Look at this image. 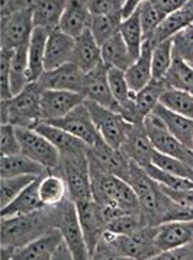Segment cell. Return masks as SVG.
<instances>
[{
	"label": "cell",
	"mask_w": 193,
	"mask_h": 260,
	"mask_svg": "<svg viewBox=\"0 0 193 260\" xmlns=\"http://www.w3.org/2000/svg\"><path fill=\"white\" fill-rule=\"evenodd\" d=\"M54 227L55 207H45L25 215L2 218V247H10L15 251Z\"/></svg>",
	"instance_id": "1"
},
{
	"label": "cell",
	"mask_w": 193,
	"mask_h": 260,
	"mask_svg": "<svg viewBox=\"0 0 193 260\" xmlns=\"http://www.w3.org/2000/svg\"><path fill=\"white\" fill-rule=\"evenodd\" d=\"M90 176L93 199L98 205L111 207L125 214L142 212L140 201L126 180L91 167Z\"/></svg>",
	"instance_id": "2"
},
{
	"label": "cell",
	"mask_w": 193,
	"mask_h": 260,
	"mask_svg": "<svg viewBox=\"0 0 193 260\" xmlns=\"http://www.w3.org/2000/svg\"><path fill=\"white\" fill-rule=\"evenodd\" d=\"M0 29V47L5 50H18L29 44L35 29L32 2H3Z\"/></svg>",
	"instance_id": "3"
},
{
	"label": "cell",
	"mask_w": 193,
	"mask_h": 260,
	"mask_svg": "<svg viewBox=\"0 0 193 260\" xmlns=\"http://www.w3.org/2000/svg\"><path fill=\"white\" fill-rule=\"evenodd\" d=\"M52 173L60 175L66 180L69 198L76 205L93 201L90 165L87 158V151L61 154L60 165Z\"/></svg>",
	"instance_id": "4"
},
{
	"label": "cell",
	"mask_w": 193,
	"mask_h": 260,
	"mask_svg": "<svg viewBox=\"0 0 193 260\" xmlns=\"http://www.w3.org/2000/svg\"><path fill=\"white\" fill-rule=\"evenodd\" d=\"M41 94L38 82L29 83L20 93L2 101V125L35 128L41 122Z\"/></svg>",
	"instance_id": "5"
},
{
	"label": "cell",
	"mask_w": 193,
	"mask_h": 260,
	"mask_svg": "<svg viewBox=\"0 0 193 260\" xmlns=\"http://www.w3.org/2000/svg\"><path fill=\"white\" fill-rule=\"evenodd\" d=\"M55 229L60 230L62 239L70 247L73 259H90L77 208L70 198L55 207Z\"/></svg>",
	"instance_id": "6"
},
{
	"label": "cell",
	"mask_w": 193,
	"mask_h": 260,
	"mask_svg": "<svg viewBox=\"0 0 193 260\" xmlns=\"http://www.w3.org/2000/svg\"><path fill=\"white\" fill-rule=\"evenodd\" d=\"M86 105L90 111L93 122L96 125L102 138L105 140V143H108L116 150H121L126 141V137L132 124L125 121V118L121 114L108 109L105 106H101L90 101H86Z\"/></svg>",
	"instance_id": "7"
},
{
	"label": "cell",
	"mask_w": 193,
	"mask_h": 260,
	"mask_svg": "<svg viewBox=\"0 0 193 260\" xmlns=\"http://www.w3.org/2000/svg\"><path fill=\"white\" fill-rule=\"evenodd\" d=\"M16 134L20 144V153L40 163L41 166L54 172L60 165L61 153L57 147L34 128L16 126Z\"/></svg>",
	"instance_id": "8"
},
{
	"label": "cell",
	"mask_w": 193,
	"mask_h": 260,
	"mask_svg": "<svg viewBox=\"0 0 193 260\" xmlns=\"http://www.w3.org/2000/svg\"><path fill=\"white\" fill-rule=\"evenodd\" d=\"M144 128L147 136L151 141L152 147L163 154L172 156L174 158L183 160L184 163L193 167V151L182 144L177 138L170 134V131L163 124V121L157 115L150 114L144 118Z\"/></svg>",
	"instance_id": "9"
},
{
	"label": "cell",
	"mask_w": 193,
	"mask_h": 260,
	"mask_svg": "<svg viewBox=\"0 0 193 260\" xmlns=\"http://www.w3.org/2000/svg\"><path fill=\"white\" fill-rule=\"evenodd\" d=\"M87 158L91 169H98L105 173L121 177L123 180L128 179L131 160L121 150H116L105 143L103 138L93 147L87 148Z\"/></svg>",
	"instance_id": "10"
},
{
	"label": "cell",
	"mask_w": 193,
	"mask_h": 260,
	"mask_svg": "<svg viewBox=\"0 0 193 260\" xmlns=\"http://www.w3.org/2000/svg\"><path fill=\"white\" fill-rule=\"evenodd\" d=\"M47 124L58 126L61 129L67 131L69 134L83 141L87 147H93L102 138L96 125L93 122V118H91L90 111H89L86 102L79 105L76 109H73L70 114H67L64 118L57 119V121H51Z\"/></svg>",
	"instance_id": "11"
},
{
	"label": "cell",
	"mask_w": 193,
	"mask_h": 260,
	"mask_svg": "<svg viewBox=\"0 0 193 260\" xmlns=\"http://www.w3.org/2000/svg\"><path fill=\"white\" fill-rule=\"evenodd\" d=\"M84 94L67 90H42L41 94V122H51L64 118L84 104Z\"/></svg>",
	"instance_id": "12"
},
{
	"label": "cell",
	"mask_w": 193,
	"mask_h": 260,
	"mask_svg": "<svg viewBox=\"0 0 193 260\" xmlns=\"http://www.w3.org/2000/svg\"><path fill=\"white\" fill-rule=\"evenodd\" d=\"M193 241V221H170L155 225L154 244L157 256L187 246Z\"/></svg>",
	"instance_id": "13"
},
{
	"label": "cell",
	"mask_w": 193,
	"mask_h": 260,
	"mask_svg": "<svg viewBox=\"0 0 193 260\" xmlns=\"http://www.w3.org/2000/svg\"><path fill=\"white\" fill-rule=\"evenodd\" d=\"M86 73H83L77 66L69 62L55 70L44 72L38 80L42 90H67L83 94Z\"/></svg>",
	"instance_id": "14"
},
{
	"label": "cell",
	"mask_w": 193,
	"mask_h": 260,
	"mask_svg": "<svg viewBox=\"0 0 193 260\" xmlns=\"http://www.w3.org/2000/svg\"><path fill=\"white\" fill-rule=\"evenodd\" d=\"M76 208H77L81 230H83L84 240H86L87 251H89V256L91 259L94 256L98 244H99L102 236L106 230V222L102 217L99 205L94 202V199L89 201V202L79 204V205H76Z\"/></svg>",
	"instance_id": "15"
},
{
	"label": "cell",
	"mask_w": 193,
	"mask_h": 260,
	"mask_svg": "<svg viewBox=\"0 0 193 260\" xmlns=\"http://www.w3.org/2000/svg\"><path fill=\"white\" fill-rule=\"evenodd\" d=\"M83 94H84L86 101L105 106L115 112L119 111V105L115 101L109 83H108V67L103 62L99 67H96L93 72L86 74Z\"/></svg>",
	"instance_id": "16"
},
{
	"label": "cell",
	"mask_w": 193,
	"mask_h": 260,
	"mask_svg": "<svg viewBox=\"0 0 193 260\" xmlns=\"http://www.w3.org/2000/svg\"><path fill=\"white\" fill-rule=\"evenodd\" d=\"M121 151L130 160L135 161L141 167L151 163L152 154L155 148L152 147L150 138L147 136V131L144 128V122L132 124L131 129L128 133L126 141L122 146Z\"/></svg>",
	"instance_id": "17"
},
{
	"label": "cell",
	"mask_w": 193,
	"mask_h": 260,
	"mask_svg": "<svg viewBox=\"0 0 193 260\" xmlns=\"http://www.w3.org/2000/svg\"><path fill=\"white\" fill-rule=\"evenodd\" d=\"M91 18L93 16L87 9L86 2L71 0L66 3L58 29L76 40L90 29Z\"/></svg>",
	"instance_id": "18"
},
{
	"label": "cell",
	"mask_w": 193,
	"mask_h": 260,
	"mask_svg": "<svg viewBox=\"0 0 193 260\" xmlns=\"http://www.w3.org/2000/svg\"><path fill=\"white\" fill-rule=\"evenodd\" d=\"M61 241H62V236L60 230L54 227L47 233H44L38 239L32 240L26 246L15 250L12 259L51 260Z\"/></svg>",
	"instance_id": "19"
},
{
	"label": "cell",
	"mask_w": 193,
	"mask_h": 260,
	"mask_svg": "<svg viewBox=\"0 0 193 260\" xmlns=\"http://www.w3.org/2000/svg\"><path fill=\"white\" fill-rule=\"evenodd\" d=\"M73 51H74V38L66 35L60 29L51 32L45 48V60H44L45 72L55 70L61 66L71 62Z\"/></svg>",
	"instance_id": "20"
},
{
	"label": "cell",
	"mask_w": 193,
	"mask_h": 260,
	"mask_svg": "<svg viewBox=\"0 0 193 260\" xmlns=\"http://www.w3.org/2000/svg\"><path fill=\"white\" fill-rule=\"evenodd\" d=\"M71 62L86 74L93 72L102 64L101 45L91 35L90 29L74 40V51Z\"/></svg>",
	"instance_id": "21"
},
{
	"label": "cell",
	"mask_w": 193,
	"mask_h": 260,
	"mask_svg": "<svg viewBox=\"0 0 193 260\" xmlns=\"http://www.w3.org/2000/svg\"><path fill=\"white\" fill-rule=\"evenodd\" d=\"M152 48L150 40L142 44L141 55L131 67L125 72V77L132 93H138L152 80Z\"/></svg>",
	"instance_id": "22"
},
{
	"label": "cell",
	"mask_w": 193,
	"mask_h": 260,
	"mask_svg": "<svg viewBox=\"0 0 193 260\" xmlns=\"http://www.w3.org/2000/svg\"><path fill=\"white\" fill-rule=\"evenodd\" d=\"M41 177L35 179L30 185L25 187L16 198L2 208V218H9V217H16V215H25L35 211L45 208L44 202L40 197V182Z\"/></svg>",
	"instance_id": "23"
},
{
	"label": "cell",
	"mask_w": 193,
	"mask_h": 260,
	"mask_svg": "<svg viewBox=\"0 0 193 260\" xmlns=\"http://www.w3.org/2000/svg\"><path fill=\"white\" fill-rule=\"evenodd\" d=\"M50 34V31L42 28H35L32 32V37L28 44V82L29 83L38 82L45 72L44 60H45V48Z\"/></svg>",
	"instance_id": "24"
},
{
	"label": "cell",
	"mask_w": 193,
	"mask_h": 260,
	"mask_svg": "<svg viewBox=\"0 0 193 260\" xmlns=\"http://www.w3.org/2000/svg\"><path fill=\"white\" fill-rule=\"evenodd\" d=\"M67 2L62 0H38L32 2L34 26L47 31H57Z\"/></svg>",
	"instance_id": "25"
},
{
	"label": "cell",
	"mask_w": 193,
	"mask_h": 260,
	"mask_svg": "<svg viewBox=\"0 0 193 260\" xmlns=\"http://www.w3.org/2000/svg\"><path fill=\"white\" fill-rule=\"evenodd\" d=\"M102 62L106 67H115L122 72H126L134 62L137 61L128 50L121 34H115L101 47Z\"/></svg>",
	"instance_id": "26"
},
{
	"label": "cell",
	"mask_w": 193,
	"mask_h": 260,
	"mask_svg": "<svg viewBox=\"0 0 193 260\" xmlns=\"http://www.w3.org/2000/svg\"><path fill=\"white\" fill-rule=\"evenodd\" d=\"M163 121L166 128L170 131V134L174 136L182 144L193 148V119H189L186 116L179 114H174L164 108L163 105H157V108L152 111ZM193 151V150H192Z\"/></svg>",
	"instance_id": "27"
},
{
	"label": "cell",
	"mask_w": 193,
	"mask_h": 260,
	"mask_svg": "<svg viewBox=\"0 0 193 260\" xmlns=\"http://www.w3.org/2000/svg\"><path fill=\"white\" fill-rule=\"evenodd\" d=\"M0 173L3 179L15 176H45L51 172L29 157L19 153L13 156H2Z\"/></svg>",
	"instance_id": "28"
},
{
	"label": "cell",
	"mask_w": 193,
	"mask_h": 260,
	"mask_svg": "<svg viewBox=\"0 0 193 260\" xmlns=\"http://www.w3.org/2000/svg\"><path fill=\"white\" fill-rule=\"evenodd\" d=\"M35 131H38L40 134L45 137L50 143L57 147V150L61 154L66 153H80V151H87L89 147L86 146L83 141L74 136L69 134L67 131L61 129L58 126L47 124V122H40L34 128Z\"/></svg>",
	"instance_id": "29"
},
{
	"label": "cell",
	"mask_w": 193,
	"mask_h": 260,
	"mask_svg": "<svg viewBox=\"0 0 193 260\" xmlns=\"http://www.w3.org/2000/svg\"><path fill=\"white\" fill-rule=\"evenodd\" d=\"M167 89H169V84L164 80H151L138 93H135L134 105L141 121H144L147 115L152 114L157 105H160V99Z\"/></svg>",
	"instance_id": "30"
},
{
	"label": "cell",
	"mask_w": 193,
	"mask_h": 260,
	"mask_svg": "<svg viewBox=\"0 0 193 260\" xmlns=\"http://www.w3.org/2000/svg\"><path fill=\"white\" fill-rule=\"evenodd\" d=\"M40 197L45 207H57L69 198L66 180L57 173H48L41 177Z\"/></svg>",
	"instance_id": "31"
},
{
	"label": "cell",
	"mask_w": 193,
	"mask_h": 260,
	"mask_svg": "<svg viewBox=\"0 0 193 260\" xmlns=\"http://www.w3.org/2000/svg\"><path fill=\"white\" fill-rule=\"evenodd\" d=\"M164 82L172 89H177L193 96V66L174 55L172 67L166 74Z\"/></svg>",
	"instance_id": "32"
},
{
	"label": "cell",
	"mask_w": 193,
	"mask_h": 260,
	"mask_svg": "<svg viewBox=\"0 0 193 260\" xmlns=\"http://www.w3.org/2000/svg\"><path fill=\"white\" fill-rule=\"evenodd\" d=\"M119 34H121V37L126 44L130 52L132 54V57L135 60H138L140 55H141L142 44L145 41L144 31H142L141 18H140V8L131 18H128L126 21H122Z\"/></svg>",
	"instance_id": "33"
},
{
	"label": "cell",
	"mask_w": 193,
	"mask_h": 260,
	"mask_svg": "<svg viewBox=\"0 0 193 260\" xmlns=\"http://www.w3.org/2000/svg\"><path fill=\"white\" fill-rule=\"evenodd\" d=\"M189 26H192V23L186 18V15L183 13L182 9L172 13L170 16H167L162 25L155 29L154 35L150 38L152 45H157L160 42L167 41V40H173L176 35H179L180 32L187 29Z\"/></svg>",
	"instance_id": "34"
},
{
	"label": "cell",
	"mask_w": 193,
	"mask_h": 260,
	"mask_svg": "<svg viewBox=\"0 0 193 260\" xmlns=\"http://www.w3.org/2000/svg\"><path fill=\"white\" fill-rule=\"evenodd\" d=\"M28 82V44L15 50L12 69H10V89L12 94L16 96L20 93L26 86Z\"/></svg>",
	"instance_id": "35"
},
{
	"label": "cell",
	"mask_w": 193,
	"mask_h": 260,
	"mask_svg": "<svg viewBox=\"0 0 193 260\" xmlns=\"http://www.w3.org/2000/svg\"><path fill=\"white\" fill-rule=\"evenodd\" d=\"M122 23L121 11L103 15V16H93L90 23V32L99 45H103L111 37L119 32Z\"/></svg>",
	"instance_id": "36"
},
{
	"label": "cell",
	"mask_w": 193,
	"mask_h": 260,
	"mask_svg": "<svg viewBox=\"0 0 193 260\" xmlns=\"http://www.w3.org/2000/svg\"><path fill=\"white\" fill-rule=\"evenodd\" d=\"M140 18H141L144 38L150 40L155 29L162 25L167 15L158 6L157 0H142L140 5Z\"/></svg>",
	"instance_id": "37"
},
{
	"label": "cell",
	"mask_w": 193,
	"mask_h": 260,
	"mask_svg": "<svg viewBox=\"0 0 193 260\" xmlns=\"http://www.w3.org/2000/svg\"><path fill=\"white\" fill-rule=\"evenodd\" d=\"M160 105L167 108L174 114L183 115L189 119H193V96L192 94L169 87L160 99Z\"/></svg>",
	"instance_id": "38"
},
{
	"label": "cell",
	"mask_w": 193,
	"mask_h": 260,
	"mask_svg": "<svg viewBox=\"0 0 193 260\" xmlns=\"http://www.w3.org/2000/svg\"><path fill=\"white\" fill-rule=\"evenodd\" d=\"M173 45H174V38L154 45V48H152V80H164L169 69L172 67L173 58H174Z\"/></svg>",
	"instance_id": "39"
},
{
	"label": "cell",
	"mask_w": 193,
	"mask_h": 260,
	"mask_svg": "<svg viewBox=\"0 0 193 260\" xmlns=\"http://www.w3.org/2000/svg\"><path fill=\"white\" fill-rule=\"evenodd\" d=\"M148 227L147 221L144 218L142 212H132V214H122L113 219H111L106 224V230L118 236H126L134 234L137 231H141L142 229Z\"/></svg>",
	"instance_id": "40"
},
{
	"label": "cell",
	"mask_w": 193,
	"mask_h": 260,
	"mask_svg": "<svg viewBox=\"0 0 193 260\" xmlns=\"http://www.w3.org/2000/svg\"><path fill=\"white\" fill-rule=\"evenodd\" d=\"M108 83H109L115 101L119 105V109L126 104H130L134 99L135 93H132L130 86H128L125 72L115 69V67H108ZM118 114H119V111H118Z\"/></svg>",
	"instance_id": "41"
},
{
	"label": "cell",
	"mask_w": 193,
	"mask_h": 260,
	"mask_svg": "<svg viewBox=\"0 0 193 260\" xmlns=\"http://www.w3.org/2000/svg\"><path fill=\"white\" fill-rule=\"evenodd\" d=\"M151 163L154 166H157L158 169L167 172V173H172L174 176L193 180V167L190 165H187V163H184L183 160L174 158V157L167 156V154H163V153H158L155 150L154 154H152Z\"/></svg>",
	"instance_id": "42"
},
{
	"label": "cell",
	"mask_w": 193,
	"mask_h": 260,
	"mask_svg": "<svg viewBox=\"0 0 193 260\" xmlns=\"http://www.w3.org/2000/svg\"><path fill=\"white\" fill-rule=\"evenodd\" d=\"M40 176H15L3 177L0 180V199H2V208L9 205L13 199L19 195L25 187L30 185L35 179Z\"/></svg>",
	"instance_id": "43"
},
{
	"label": "cell",
	"mask_w": 193,
	"mask_h": 260,
	"mask_svg": "<svg viewBox=\"0 0 193 260\" xmlns=\"http://www.w3.org/2000/svg\"><path fill=\"white\" fill-rule=\"evenodd\" d=\"M142 169L148 173V176L151 177L152 180H155L158 185H163V186H167L170 189H190L193 187V180L174 176L172 173H167L157 166H154L152 163L144 166Z\"/></svg>",
	"instance_id": "44"
},
{
	"label": "cell",
	"mask_w": 193,
	"mask_h": 260,
	"mask_svg": "<svg viewBox=\"0 0 193 260\" xmlns=\"http://www.w3.org/2000/svg\"><path fill=\"white\" fill-rule=\"evenodd\" d=\"M15 50H0V96L3 99L13 98L12 89H10V69L13 61Z\"/></svg>",
	"instance_id": "45"
},
{
	"label": "cell",
	"mask_w": 193,
	"mask_h": 260,
	"mask_svg": "<svg viewBox=\"0 0 193 260\" xmlns=\"http://www.w3.org/2000/svg\"><path fill=\"white\" fill-rule=\"evenodd\" d=\"M0 150L2 156H13L20 153V144L15 125L3 124L0 126Z\"/></svg>",
	"instance_id": "46"
},
{
	"label": "cell",
	"mask_w": 193,
	"mask_h": 260,
	"mask_svg": "<svg viewBox=\"0 0 193 260\" xmlns=\"http://www.w3.org/2000/svg\"><path fill=\"white\" fill-rule=\"evenodd\" d=\"M86 5L91 16H103L121 11L123 2L122 0H86Z\"/></svg>",
	"instance_id": "47"
},
{
	"label": "cell",
	"mask_w": 193,
	"mask_h": 260,
	"mask_svg": "<svg viewBox=\"0 0 193 260\" xmlns=\"http://www.w3.org/2000/svg\"><path fill=\"white\" fill-rule=\"evenodd\" d=\"M158 186L162 189L163 193L174 201L176 204L193 208V187L190 189H170V187L163 186V185H158Z\"/></svg>",
	"instance_id": "48"
},
{
	"label": "cell",
	"mask_w": 193,
	"mask_h": 260,
	"mask_svg": "<svg viewBox=\"0 0 193 260\" xmlns=\"http://www.w3.org/2000/svg\"><path fill=\"white\" fill-rule=\"evenodd\" d=\"M173 54L176 57H180L183 60L193 64V41L184 40L182 35L174 37V45H173Z\"/></svg>",
	"instance_id": "49"
},
{
	"label": "cell",
	"mask_w": 193,
	"mask_h": 260,
	"mask_svg": "<svg viewBox=\"0 0 193 260\" xmlns=\"http://www.w3.org/2000/svg\"><path fill=\"white\" fill-rule=\"evenodd\" d=\"M140 5H141V2H140V0H125L121 9L122 21H126L128 18H131L132 15L138 11Z\"/></svg>",
	"instance_id": "50"
},
{
	"label": "cell",
	"mask_w": 193,
	"mask_h": 260,
	"mask_svg": "<svg viewBox=\"0 0 193 260\" xmlns=\"http://www.w3.org/2000/svg\"><path fill=\"white\" fill-rule=\"evenodd\" d=\"M182 12L186 15V18L193 25V0H186V3L183 5Z\"/></svg>",
	"instance_id": "51"
},
{
	"label": "cell",
	"mask_w": 193,
	"mask_h": 260,
	"mask_svg": "<svg viewBox=\"0 0 193 260\" xmlns=\"http://www.w3.org/2000/svg\"><path fill=\"white\" fill-rule=\"evenodd\" d=\"M192 26H193V25H192Z\"/></svg>",
	"instance_id": "52"
},
{
	"label": "cell",
	"mask_w": 193,
	"mask_h": 260,
	"mask_svg": "<svg viewBox=\"0 0 193 260\" xmlns=\"http://www.w3.org/2000/svg\"><path fill=\"white\" fill-rule=\"evenodd\" d=\"M192 150H193V148H192Z\"/></svg>",
	"instance_id": "53"
}]
</instances>
